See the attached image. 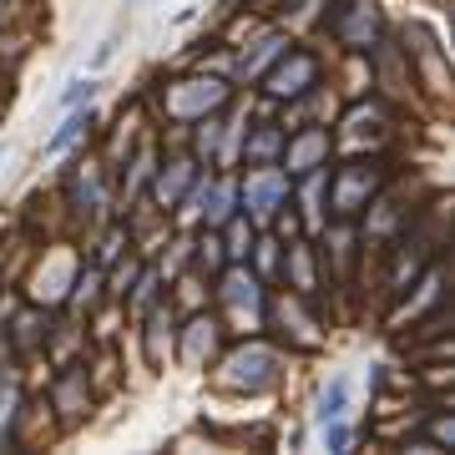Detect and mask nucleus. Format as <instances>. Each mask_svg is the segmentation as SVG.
Wrapping results in <instances>:
<instances>
[{
  "label": "nucleus",
  "mask_w": 455,
  "mask_h": 455,
  "mask_svg": "<svg viewBox=\"0 0 455 455\" xmlns=\"http://www.w3.org/2000/svg\"><path fill=\"white\" fill-rule=\"evenodd\" d=\"M344 379H334V390H324V400H319V420H334L339 415V405H344Z\"/></svg>",
  "instance_id": "1"
}]
</instances>
